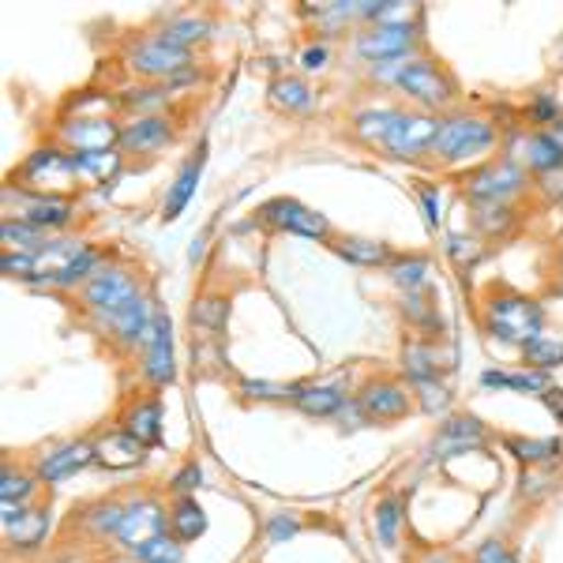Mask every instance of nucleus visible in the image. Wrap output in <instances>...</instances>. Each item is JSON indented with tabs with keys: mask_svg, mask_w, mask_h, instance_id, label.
I'll return each instance as SVG.
<instances>
[{
	"mask_svg": "<svg viewBox=\"0 0 563 563\" xmlns=\"http://www.w3.org/2000/svg\"><path fill=\"white\" fill-rule=\"evenodd\" d=\"M440 121L443 117L424 113V109H406L398 113L395 129L384 140V154L395 162H417V158H432L435 135H440Z\"/></svg>",
	"mask_w": 563,
	"mask_h": 563,
	"instance_id": "obj_9",
	"label": "nucleus"
},
{
	"mask_svg": "<svg viewBox=\"0 0 563 563\" xmlns=\"http://www.w3.org/2000/svg\"><path fill=\"white\" fill-rule=\"evenodd\" d=\"M177 140V124L166 113H135L121 121V154L135 158H151V154L166 151Z\"/></svg>",
	"mask_w": 563,
	"mask_h": 563,
	"instance_id": "obj_18",
	"label": "nucleus"
},
{
	"mask_svg": "<svg viewBox=\"0 0 563 563\" xmlns=\"http://www.w3.org/2000/svg\"><path fill=\"white\" fill-rule=\"evenodd\" d=\"M121 65L132 71L140 84H177L180 76H188L192 65V49L169 42L162 31H147L140 38H132L121 53Z\"/></svg>",
	"mask_w": 563,
	"mask_h": 563,
	"instance_id": "obj_5",
	"label": "nucleus"
},
{
	"mask_svg": "<svg viewBox=\"0 0 563 563\" xmlns=\"http://www.w3.org/2000/svg\"><path fill=\"white\" fill-rule=\"evenodd\" d=\"M8 185L31 196H65V199H71V192L84 188L76 174V158H71L60 143H42V147H34L20 166L12 169Z\"/></svg>",
	"mask_w": 563,
	"mask_h": 563,
	"instance_id": "obj_4",
	"label": "nucleus"
},
{
	"mask_svg": "<svg viewBox=\"0 0 563 563\" xmlns=\"http://www.w3.org/2000/svg\"><path fill=\"white\" fill-rule=\"evenodd\" d=\"M410 60L413 57H398V60H379V65H365L368 84H376V87H398V76H402Z\"/></svg>",
	"mask_w": 563,
	"mask_h": 563,
	"instance_id": "obj_51",
	"label": "nucleus"
},
{
	"mask_svg": "<svg viewBox=\"0 0 563 563\" xmlns=\"http://www.w3.org/2000/svg\"><path fill=\"white\" fill-rule=\"evenodd\" d=\"M488 440L485 424L470 413H455L443 417V424L432 435V455L435 459H455V455H470V451H481Z\"/></svg>",
	"mask_w": 563,
	"mask_h": 563,
	"instance_id": "obj_21",
	"label": "nucleus"
},
{
	"mask_svg": "<svg viewBox=\"0 0 563 563\" xmlns=\"http://www.w3.org/2000/svg\"><path fill=\"white\" fill-rule=\"evenodd\" d=\"M166 530H169V507L162 499L154 496L124 499V522L117 530V541H121V549H129V556L140 544H147L151 538H158Z\"/></svg>",
	"mask_w": 563,
	"mask_h": 563,
	"instance_id": "obj_16",
	"label": "nucleus"
},
{
	"mask_svg": "<svg viewBox=\"0 0 563 563\" xmlns=\"http://www.w3.org/2000/svg\"><path fill=\"white\" fill-rule=\"evenodd\" d=\"M541 402L549 406L552 413H556V421H563V387H549V390L541 395Z\"/></svg>",
	"mask_w": 563,
	"mask_h": 563,
	"instance_id": "obj_58",
	"label": "nucleus"
},
{
	"mask_svg": "<svg viewBox=\"0 0 563 563\" xmlns=\"http://www.w3.org/2000/svg\"><path fill=\"white\" fill-rule=\"evenodd\" d=\"M507 158L519 162L526 174H538V177L563 174V140L549 129L511 132L507 135Z\"/></svg>",
	"mask_w": 563,
	"mask_h": 563,
	"instance_id": "obj_13",
	"label": "nucleus"
},
{
	"mask_svg": "<svg viewBox=\"0 0 563 563\" xmlns=\"http://www.w3.org/2000/svg\"><path fill=\"white\" fill-rule=\"evenodd\" d=\"M361 406H365L368 421L372 424H390V421H402L406 413L417 406L413 387H406L402 379L395 376H372L361 384L357 390Z\"/></svg>",
	"mask_w": 563,
	"mask_h": 563,
	"instance_id": "obj_15",
	"label": "nucleus"
},
{
	"mask_svg": "<svg viewBox=\"0 0 563 563\" xmlns=\"http://www.w3.org/2000/svg\"><path fill=\"white\" fill-rule=\"evenodd\" d=\"M301 530H305V522H301V515H297V511H271L267 522H263V541H267V544H286V541H294Z\"/></svg>",
	"mask_w": 563,
	"mask_h": 563,
	"instance_id": "obj_49",
	"label": "nucleus"
},
{
	"mask_svg": "<svg viewBox=\"0 0 563 563\" xmlns=\"http://www.w3.org/2000/svg\"><path fill=\"white\" fill-rule=\"evenodd\" d=\"M522 117L530 121V129H556V124L563 121V109L556 102V95L541 90V95H533L530 102H526Z\"/></svg>",
	"mask_w": 563,
	"mask_h": 563,
	"instance_id": "obj_47",
	"label": "nucleus"
},
{
	"mask_svg": "<svg viewBox=\"0 0 563 563\" xmlns=\"http://www.w3.org/2000/svg\"><path fill=\"white\" fill-rule=\"evenodd\" d=\"M353 53L365 65H379V60L417 57L421 53V23H372L353 34Z\"/></svg>",
	"mask_w": 563,
	"mask_h": 563,
	"instance_id": "obj_8",
	"label": "nucleus"
},
{
	"mask_svg": "<svg viewBox=\"0 0 563 563\" xmlns=\"http://www.w3.org/2000/svg\"><path fill=\"white\" fill-rule=\"evenodd\" d=\"M0 271H4L8 278L31 282L34 278V256H26V252H0Z\"/></svg>",
	"mask_w": 563,
	"mask_h": 563,
	"instance_id": "obj_54",
	"label": "nucleus"
},
{
	"mask_svg": "<svg viewBox=\"0 0 563 563\" xmlns=\"http://www.w3.org/2000/svg\"><path fill=\"white\" fill-rule=\"evenodd\" d=\"M350 390L342 384V376H331V379H297L294 384V398L289 406H297L305 417H339V410L346 406Z\"/></svg>",
	"mask_w": 563,
	"mask_h": 563,
	"instance_id": "obj_20",
	"label": "nucleus"
},
{
	"mask_svg": "<svg viewBox=\"0 0 563 563\" xmlns=\"http://www.w3.org/2000/svg\"><path fill=\"white\" fill-rule=\"evenodd\" d=\"M199 485H203V470H199V462H185V466L169 477V493H174L177 499L180 496H196Z\"/></svg>",
	"mask_w": 563,
	"mask_h": 563,
	"instance_id": "obj_52",
	"label": "nucleus"
},
{
	"mask_svg": "<svg viewBox=\"0 0 563 563\" xmlns=\"http://www.w3.org/2000/svg\"><path fill=\"white\" fill-rule=\"evenodd\" d=\"M511 556H515V552L507 549V541H499V538L481 541L474 549V563H507Z\"/></svg>",
	"mask_w": 563,
	"mask_h": 563,
	"instance_id": "obj_57",
	"label": "nucleus"
},
{
	"mask_svg": "<svg viewBox=\"0 0 563 563\" xmlns=\"http://www.w3.org/2000/svg\"><path fill=\"white\" fill-rule=\"evenodd\" d=\"M522 353V368H538V372H556L563 368V339L560 334H538L533 342H526Z\"/></svg>",
	"mask_w": 563,
	"mask_h": 563,
	"instance_id": "obj_41",
	"label": "nucleus"
},
{
	"mask_svg": "<svg viewBox=\"0 0 563 563\" xmlns=\"http://www.w3.org/2000/svg\"><path fill=\"white\" fill-rule=\"evenodd\" d=\"M297 65H301L305 71H323L327 65H331V45H327L323 38L308 42L301 49V57H297Z\"/></svg>",
	"mask_w": 563,
	"mask_h": 563,
	"instance_id": "obj_55",
	"label": "nucleus"
},
{
	"mask_svg": "<svg viewBox=\"0 0 563 563\" xmlns=\"http://www.w3.org/2000/svg\"><path fill=\"white\" fill-rule=\"evenodd\" d=\"M203 166H207V147H199L185 166L177 169L174 185L166 188L162 196V222H177L185 214V207L196 199V188H199V177H203Z\"/></svg>",
	"mask_w": 563,
	"mask_h": 563,
	"instance_id": "obj_23",
	"label": "nucleus"
},
{
	"mask_svg": "<svg viewBox=\"0 0 563 563\" xmlns=\"http://www.w3.org/2000/svg\"><path fill=\"white\" fill-rule=\"evenodd\" d=\"M504 143L493 117L470 113V109H451L440 121L432 162L443 169H477L493 162V151Z\"/></svg>",
	"mask_w": 563,
	"mask_h": 563,
	"instance_id": "obj_1",
	"label": "nucleus"
},
{
	"mask_svg": "<svg viewBox=\"0 0 563 563\" xmlns=\"http://www.w3.org/2000/svg\"><path fill=\"white\" fill-rule=\"evenodd\" d=\"M53 143L68 154H102L121 151V121L117 117H60Z\"/></svg>",
	"mask_w": 563,
	"mask_h": 563,
	"instance_id": "obj_12",
	"label": "nucleus"
},
{
	"mask_svg": "<svg viewBox=\"0 0 563 563\" xmlns=\"http://www.w3.org/2000/svg\"><path fill=\"white\" fill-rule=\"evenodd\" d=\"M4 218H20V222L38 225L45 233H65L76 222V199L65 196H31L20 188L4 185Z\"/></svg>",
	"mask_w": 563,
	"mask_h": 563,
	"instance_id": "obj_10",
	"label": "nucleus"
},
{
	"mask_svg": "<svg viewBox=\"0 0 563 563\" xmlns=\"http://www.w3.org/2000/svg\"><path fill=\"white\" fill-rule=\"evenodd\" d=\"M38 474L34 470H23V466H12L8 462L0 470V504H31L34 493H38Z\"/></svg>",
	"mask_w": 563,
	"mask_h": 563,
	"instance_id": "obj_42",
	"label": "nucleus"
},
{
	"mask_svg": "<svg viewBox=\"0 0 563 563\" xmlns=\"http://www.w3.org/2000/svg\"><path fill=\"white\" fill-rule=\"evenodd\" d=\"M49 238L53 233H45L31 222H20V218H4V222H0V244H4V252H26V256H38L45 244H49Z\"/></svg>",
	"mask_w": 563,
	"mask_h": 563,
	"instance_id": "obj_40",
	"label": "nucleus"
},
{
	"mask_svg": "<svg viewBox=\"0 0 563 563\" xmlns=\"http://www.w3.org/2000/svg\"><path fill=\"white\" fill-rule=\"evenodd\" d=\"M132 560H140V563H185V544L166 530V533H158V538H151L147 544H140V549L132 552Z\"/></svg>",
	"mask_w": 563,
	"mask_h": 563,
	"instance_id": "obj_45",
	"label": "nucleus"
},
{
	"mask_svg": "<svg viewBox=\"0 0 563 563\" xmlns=\"http://www.w3.org/2000/svg\"><path fill=\"white\" fill-rule=\"evenodd\" d=\"M192 327L207 334H222L230 327V294H218V289H207L192 301Z\"/></svg>",
	"mask_w": 563,
	"mask_h": 563,
	"instance_id": "obj_39",
	"label": "nucleus"
},
{
	"mask_svg": "<svg viewBox=\"0 0 563 563\" xmlns=\"http://www.w3.org/2000/svg\"><path fill=\"white\" fill-rule=\"evenodd\" d=\"M417 199H421V207H424V222L440 225V218H443L440 185H432V180H417Z\"/></svg>",
	"mask_w": 563,
	"mask_h": 563,
	"instance_id": "obj_53",
	"label": "nucleus"
},
{
	"mask_svg": "<svg viewBox=\"0 0 563 563\" xmlns=\"http://www.w3.org/2000/svg\"><path fill=\"white\" fill-rule=\"evenodd\" d=\"M121 106V95H109V90H79L76 98L65 102V113L60 117H117Z\"/></svg>",
	"mask_w": 563,
	"mask_h": 563,
	"instance_id": "obj_43",
	"label": "nucleus"
},
{
	"mask_svg": "<svg viewBox=\"0 0 563 563\" xmlns=\"http://www.w3.org/2000/svg\"><path fill=\"white\" fill-rule=\"evenodd\" d=\"M398 312L402 320L413 327L424 339H435V320H440V308H435V294L432 289H417V294H402L398 297Z\"/></svg>",
	"mask_w": 563,
	"mask_h": 563,
	"instance_id": "obj_36",
	"label": "nucleus"
},
{
	"mask_svg": "<svg viewBox=\"0 0 563 563\" xmlns=\"http://www.w3.org/2000/svg\"><path fill=\"white\" fill-rule=\"evenodd\" d=\"M76 158V174L79 185H95V188H109L124 169V154L121 151H102V154H71Z\"/></svg>",
	"mask_w": 563,
	"mask_h": 563,
	"instance_id": "obj_32",
	"label": "nucleus"
},
{
	"mask_svg": "<svg viewBox=\"0 0 563 563\" xmlns=\"http://www.w3.org/2000/svg\"><path fill=\"white\" fill-rule=\"evenodd\" d=\"M256 222L271 225L278 233H297V238H308V241H334V225L327 222V214L312 211L308 203L294 196H275L256 211Z\"/></svg>",
	"mask_w": 563,
	"mask_h": 563,
	"instance_id": "obj_11",
	"label": "nucleus"
},
{
	"mask_svg": "<svg viewBox=\"0 0 563 563\" xmlns=\"http://www.w3.org/2000/svg\"><path fill=\"white\" fill-rule=\"evenodd\" d=\"M556 488V474H552V466H530L522 470L519 477V496L526 499V504H538V499H544Z\"/></svg>",
	"mask_w": 563,
	"mask_h": 563,
	"instance_id": "obj_50",
	"label": "nucleus"
},
{
	"mask_svg": "<svg viewBox=\"0 0 563 563\" xmlns=\"http://www.w3.org/2000/svg\"><path fill=\"white\" fill-rule=\"evenodd\" d=\"M95 443L90 440H65L45 448L38 459H34V474H38L42 485H65L76 474H84L87 466H95Z\"/></svg>",
	"mask_w": 563,
	"mask_h": 563,
	"instance_id": "obj_17",
	"label": "nucleus"
},
{
	"mask_svg": "<svg viewBox=\"0 0 563 563\" xmlns=\"http://www.w3.org/2000/svg\"><path fill=\"white\" fill-rule=\"evenodd\" d=\"M0 530L12 549H38L49 533V507L38 504H0Z\"/></svg>",
	"mask_w": 563,
	"mask_h": 563,
	"instance_id": "obj_19",
	"label": "nucleus"
},
{
	"mask_svg": "<svg viewBox=\"0 0 563 563\" xmlns=\"http://www.w3.org/2000/svg\"><path fill=\"white\" fill-rule=\"evenodd\" d=\"M95 455H98V462H102L106 470H132V466H140V462L147 459V448H143L135 435H129L124 429H117V432L98 435V440H95Z\"/></svg>",
	"mask_w": 563,
	"mask_h": 563,
	"instance_id": "obj_25",
	"label": "nucleus"
},
{
	"mask_svg": "<svg viewBox=\"0 0 563 563\" xmlns=\"http://www.w3.org/2000/svg\"><path fill=\"white\" fill-rule=\"evenodd\" d=\"M470 222H474V233L477 238H507V233L515 230V222H519V214H515L511 203H470Z\"/></svg>",
	"mask_w": 563,
	"mask_h": 563,
	"instance_id": "obj_37",
	"label": "nucleus"
},
{
	"mask_svg": "<svg viewBox=\"0 0 563 563\" xmlns=\"http://www.w3.org/2000/svg\"><path fill=\"white\" fill-rule=\"evenodd\" d=\"M334 256H342L353 267H390L395 252H390L387 241H376V238H357V233H342V238L331 241Z\"/></svg>",
	"mask_w": 563,
	"mask_h": 563,
	"instance_id": "obj_26",
	"label": "nucleus"
},
{
	"mask_svg": "<svg viewBox=\"0 0 563 563\" xmlns=\"http://www.w3.org/2000/svg\"><path fill=\"white\" fill-rule=\"evenodd\" d=\"M560 267H563V252H560Z\"/></svg>",
	"mask_w": 563,
	"mask_h": 563,
	"instance_id": "obj_63",
	"label": "nucleus"
},
{
	"mask_svg": "<svg viewBox=\"0 0 563 563\" xmlns=\"http://www.w3.org/2000/svg\"><path fill=\"white\" fill-rule=\"evenodd\" d=\"M398 361H402V376L413 384H424V379H440V350H435L432 339H406L402 342V353H398Z\"/></svg>",
	"mask_w": 563,
	"mask_h": 563,
	"instance_id": "obj_28",
	"label": "nucleus"
},
{
	"mask_svg": "<svg viewBox=\"0 0 563 563\" xmlns=\"http://www.w3.org/2000/svg\"><path fill=\"white\" fill-rule=\"evenodd\" d=\"M238 395L244 402H289L294 398V384H275V379H238Z\"/></svg>",
	"mask_w": 563,
	"mask_h": 563,
	"instance_id": "obj_46",
	"label": "nucleus"
},
{
	"mask_svg": "<svg viewBox=\"0 0 563 563\" xmlns=\"http://www.w3.org/2000/svg\"><path fill=\"white\" fill-rule=\"evenodd\" d=\"M417 563H455V552H448V549H429V552H421V560Z\"/></svg>",
	"mask_w": 563,
	"mask_h": 563,
	"instance_id": "obj_59",
	"label": "nucleus"
},
{
	"mask_svg": "<svg viewBox=\"0 0 563 563\" xmlns=\"http://www.w3.org/2000/svg\"><path fill=\"white\" fill-rule=\"evenodd\" d=\"M402 522H406V504L398 493H387L376 499V507H372V530H376V541L384 544V549H398V541H402Z\"/></svg>",
	"mask_w": 563,
	"mask_h": 563,
	"instance_id": "obj_31",
	"label": "nucleus"
},
{
	"mask_svg": "<svg viewBox=\"0 0 563 563\" xmlns=\"http://www.w3.org/2000/svg\"><path fill=\"white\" fill-rule=\"evenodd\" d=\"M481 323L496 342L522 350L526 342L544 334V308L533 297L519 294V289H493L481 301Z\"/></svg>",
	"mask_w": 563,
	"mask_h": 563,
	"instance_id": "obj_3",
	"label": "nucleus"
},
{
	"mask_svg": "<svg viewBox=\"0 0 563 563\" xmlns=\"http://www.w3.org/2000/svg\"><path fill=\"white\" fill-rule=\"evenodd\" d=\"M140 376L147 379L151 387H169L177 379V353H174V320L169 312H154L151 334L140 350Z\"/></svg>",
	"mask_w": 563,
	"mask_h": 563,
	"instance_id": "obj_14",
	"label": "nucleus"
},
{
	"mask_svg": "<svg viewBox=\"0 0 563 563\" xmlns=\"http://www.w3.org/2000/svg\"><path fill=\"white\" fill-rule=\"evenodd\" d=\"M398 113H402V106H390V102H368L361 109H353L350 117V135L357 143H365V147H379L384 151V140L395 129Z\"/></svg>",
	"mask_w": 563,
	"mask_h": 563,
	"instance_id": "obj_22",
	"label": "nucleus"
},
{
	"mask_svg": "<svg viewBox=\"0 0 563 563\" xmlns=\"http://www.w3.org/2000/svg\"><path fill=\"white\" fill-rule=\"evenodd\" d=\"M504 451L530 470V466H552V462L560 459L563 443H560V435H507Z\"/></svg>",
	"mask_w": 563,
	"mask_h": 563,
	"instance_id": "obj_30",
	"label": "nucleus"
},
{
	"mask_svg": "<svg viewBox=\"0 0 563 563\" xmlns=\"http://www.w3.org/2000/svg\"><path fill=\"white\" fill-rule=\"evenodd\" d=\"M413 398L424 413L432 417H448L451 410V387L443 379H424V384H413Z\"/></svg>",
	"mask_w": 563,
	"mask_h": 563,
	"instance_id": "obj_48",
	"label": "nucleus"
},
{
	"mask_svg": "<svg viewBox=\"0 0 563 563\" xmlns=\"http://www.w3.org/2000/svg\"><path fill=\"white\" fill-rule=\"evenodd\" d=\"M462 192H466L470 203H515L522 192H530V174L519 162L499 154L485 166L462 174Z\"/></svg>",
	"mask_w": 563,
	"mask_h": 563,
	"instance_id": "obj_7",
	"label": "nucleus"
},
{
	"mask_svg": "<svg viewBox=\"0 0 563 563\" xmlns=\"http://www.w3.org/2000/svg\"><path fill=\"white\" fill-rule=\"evenodd\" d=\"M140 297H147L140 271L121 260H106L102 267L76 289V305L90 323H102L109 316L124 312V308L135 305Z\"/></svg>",
	"mask_w": 563,
	"mask_h": 563,
	"instance_id": "obj_2",
	"label": "nucleus"
},
{
	"mask_svg": "<svg viewBox=\"0 0 563 563\" xmlns=\"http://www.w3.org/2000/svg\"><path fill=\"white\" fill-rule=\"evenodd\" d=\"M334 421H339L342 429H350V432H353V429H365V424H372V421H368V413H365V406H361V398H357V395H350V398H346V406H342Z\"/></svg>",
	"mask_w": 563,
	"mask_h": 563,
	"instance_id": "obj_56",
	"label": "nucleus"
},
{
	"mask_svg": "<svg viewBox=\"0 0 563 563\" xmlns=\"http://www.w3.org/2000/svg\"><path fill=\"white\" fill-rule=\"evenodd\" d=\"M390 286H398V294H417V289H429L432 278V260L421 256V252H406V256H395L387 267Z\"/></svg>",
	"mask_w": 563,
	"mask_h": 563,
	"instance_id": "obj_33",
	"label": "nucleus"
},
{
	"mask_svg": "<svg viewBox=\"0 0 563 563\" xmlns=\"http://www.w3.org/2000/svg\"><path fill=\"white\" fill-rule=\"evenodd\" d=\"M443 252H448V260L455 263L459 271H474L481 256H485V238H477V233H448L443 238Z\"/></svg>",
	"mask_w": 563,
	"mask_h": 563,
	"instance_id": "obj_44",
	"label": "nucleus"
},
{
	"mask_svg": "<svg viewBox=\"0 0 563 563\" xmlns=\"http://www.w3.org/2000/svg\"><path fill=\"white\" fill-rule=\"evenodd\" d=\"M121 429L129 435H135L147 451L158 448L162 443V402L158 398H135L121 417Z\"/></svg>",
	"mask_w": 563,
	"mask_h": 563,
	"instance_id": "obj_27",
	"label": "nucleus"
},
{
	"mask_svg": "<svg viewBox=\"0 0 563 563\" xmlns=\"http://www.w3.org/2000/svg\"><path fill=\"white\" fill-rule=\"evenodd\" d=\"M395 90H402L406 102L413 109H424V113H435V117L451 113V106H455V98H459L455 76H451L440 60L424 57V53H417L410 65H406Z\"/></svg>",
	"mask_w": 563,
	"mask_h": 563,
	"instance_id": "obj_6",
	"label": "nucleus"
},
{
	"mask_svg": "<svg viewBox=\"0 0 563 563\" xmlns=\"http://www.w3.org/2000/svg\"><path fill=\"white\" fill-rule=\"evenodd\" d=\"M267 98L271 106L278 109V113H312L316 109V90L308 84L305 76H289V71H282V76L271 79L267 87Z\"/></svg>",
	"mask_w": 563,
	"mask_h": 563,
	"instance_id": "obj_24",
	"label": "nucleus"
},
{
	"mask_svg": "<svg viewBox=\"0 0 563 563\" xmlns=\"http://www.w3.org/2000/svg\"><path fill=\"white\" fill-rule=\"evenodd\" d=\"M169 533H174L180 544H192L207 533V511L196 504V496L174 499V507H169Z\"/></svg>",
	"mask_w": 563,
	"mask_h": 563,
	"instance_id": "obj_35",
	"label": "nucleus"
},
{
	"mask_svg": "<svg viewBox=\"0 0 563 563\" xmlns=\"http://www.w3.org/2000/svg\"><path fill=\"white\" fill-rule=\"evenodd\" d=\"M481 387L488 390H515V395H544L552 387L549 372H538V368H485L481 372Z\"/></svg>",
	"mask_w": 563,
	"mask_h": 563,
	"instance_id": "obj_29",
	"label": "nucleus"
},
{
	"mask_svg": "<svg viewBox=\"0 0 563 563\" xmlns=\"http://www.w3.org/2000/svg\"><path fill=\"white\" fill-rule=\"evenodd\" d=\"M507 563H519V556H511V560H507Z\"/></svg>",
	"mask_w": 563,
	"mask_h": 563,
	"instance_id": "obj_62",
	"label": "nucleus"
},
{
	"mask_svg": "<svg viewBox=\"0 0 563 563\" xmlns=\"http://www.w3.org/2000/svg\"><path fill=\"white\" fill-rule=\"evenodd\" d=\"M121 522H124V504H121V499H95V504L79 511V526H84L95 541L117 538Z\"/></svg>",
	"mask_w": 563,
	"mask_h": 563,
	"instance_id": "obj_34",
	"label": "nucleus"
},
{
	"mask_svg": "<svg viewBox=\"0 0 563 563\" xmlns=\"http://www.w3.org/2000/svg\"><path fill=\"white\" fill-rule=\"evenodd\" d=\"M203 252H207V238H203V233H199V238L192 241V249H188V260L199 263V260H203Z\"/></svg>",
	"mask_w": 563,
	"mask_h": 563,
	"instance_id": "obj_60",
	"label": "nucleus"
},
{
	"mask_svg": "<svg viewBox=\"0 0 563 563\" xmlns=\"http://www.w3.org/2000/svg\"><path fill=\"white\" fill-rule=\"evenodd\" d=\"M117 563H140V560H132V556H129V560H117Z\"/></svg>",
	"mask_w": 563,
	"mask_h": 563,
	"instance_id": "obj_61",
	"label": "nucleus"
},
{
	"mask_svg": "<svg viewBox=\"0 0 563 563\" xmlns=\"http://www.w3.org/2000/svg\"><path fill=\"white\" fill-rule=\"evenodd\" d=\"M158 31L166 34L169 42L185 45V49H196L199 42L211 38L214 23L207 20V15H199V12H177V15H169V20L158 26Z\"/></svg>",
	"mask_w": 563,
	"mask_h": 563,
	"instance_id": "obj_38",
	"label": "nucleus"
}]
</instances>
